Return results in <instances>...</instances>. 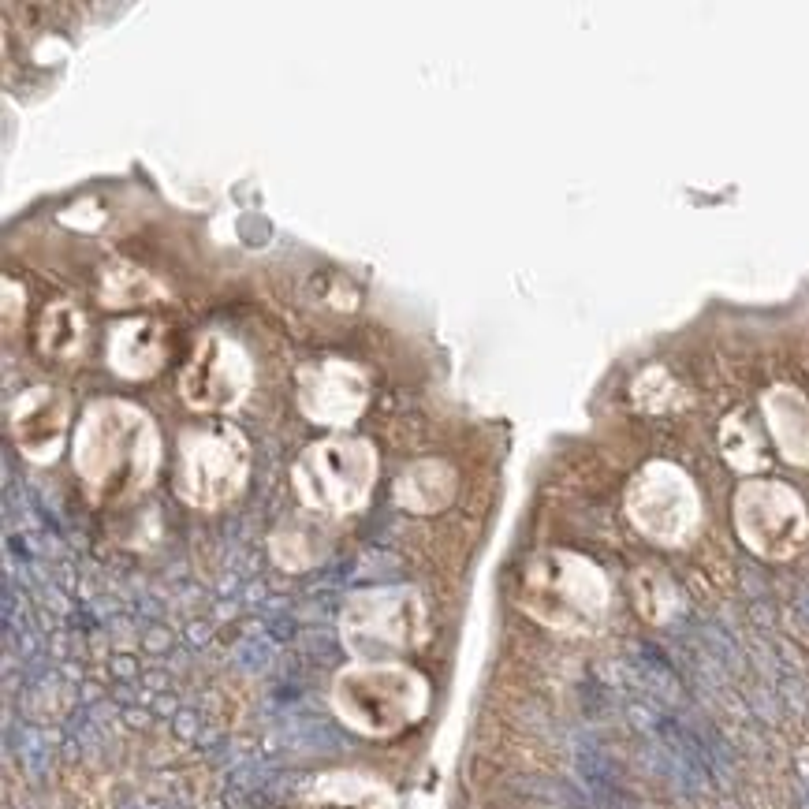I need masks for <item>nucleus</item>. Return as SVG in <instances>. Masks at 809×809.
<instances>
[{
    "instance_id": "f257e3e1",
    "label": "nucleus",
    "mask_w": 809,
    "mask_h": 809,
    "mask_svg": "<svg viewBox=\"0 0 809 809\" xmlns=\"http://www.w3.org/2000/svg\"><path fill=\"white\" fill-rule=\"evenodd\" d=\"M161 463L150 414L124 399H97L75 429V474L97 500L146 489Z\"/></svg>"
},
{
    "instance_id": "f03ea898",
    "label": "nucleus",
    "mask_w": 809,
    "mask_h": 809,
    "mask_svg": "<svg viewBox=\"0 0 809 809\" xmlns=\"http://www.w3.org/2000/svg\"><path fill=\"white\" fill-rule=\"evenodd\" d=\"M332 709L366 739H396L429 713V683L407 664H347L332 679Z\"/></svg>"
},
{
    "instance_id": "7ed1b4c3",
    "label": "nucleus",
    "mask_w": 809,
    "mask_h": 809,
    "mask_svg": "<svg viewBox=\"0 0 809 809\" xmlns=\"http://www.w3.org/2000/svg\"><path fill=\"white\" fill-rule=\"evenodd\" d=\"M426 638V604L411 586L358 590L340 608V642L355 664H407Z\"/></svg>"
},
{
    "instance_id": "20e7f679",
    "label": "nucleus",
    "mask_w": 809,
    "mask_h": 809,
    "mask_svg": "<svg viewBox=\"0 0 809 809\" xmlns=\"http://www.w3.org/2000/svg\"><path fill=\"white\" fill-rule=\"evenodd\" d=\"M519 604L526 616L552 631H590L608 608L604 575L575 552H541L526 563L519 582Z\"/></svg>"
},
{
    "instance_id": "39448f33",
    "label": "nucleus",
    "mask_w": 809,
    "mask_h": 809,
    "mask_svg": "<svg viewBox=\"0 0 809 809\" xmlns=\"http://www.w3.org/2000/svg\"><path fill=\"white\" fill-rule=\"evenodd\" d=\"M291 485L306 511L325 519H340L366 508L373 485H377V448L366 437H336L314 440L291 467Z\"/></svg>"
},
{
    "instance_id": "423d86ee",
    "label": "nucleus",
    "mask_w": 809,
    "mask_h": 809,
    "mask_svg": "<svg viewBox=\"0 0 809 809\" xmlns=\"http://www.w3.org/2000/svg\"><path fill=\"white\" fill-rule=\"evenodd\" d=\"M250 474V444L228 422L187 429L176 448V496L202 511L224 508L243 493Z\"/></svg>"
},
{
    "instance_id": "0eeeda50",
    "label": "nucleus",
    "mask_w": 809,
    "mask_h": 809,
    "mask_svg": "<svg viewBox=\"0 0 809 809\" xmlns=\"http://www.w3.org/2000/svg\"><path fill=\"white\" fill-rule=\"evenodd\" d=\"M250 381H254V366L247 351L224 332H206L194 343L191 362L179 377V396L191 411L202 414L235 411L247 399Z\"/></svg>"
},
{
    "instance_id": "6e6552de",
    "label": "nucleus",
    "mask_w": 809,
    "mask_h": 809,
    "mask_svg": "<svg viewBox=\"0 0 809 809\" xmlns=\"http://www.w3.org/2000/svg\"><path fill=\"white\" fill-rule=\"evenodd\" d=\"M627 508L638 530L664 545H679L698 522V500L690 481L668 463H653L634 478Z\"/></svg>"
},
{
    "instance_id": "1a4fd4ad",
    "label": "nucleus",
    "mask_w": 809,
    "mask_h": 809,
    "mask_svg": "<svg viewBox=\"0 0 809 809\" xmlns=\"http://www.w3.org/2000/svg\"><path fill=\"white\" fill-rule=\"evenodd\" d=\"M735 519H739L742 541L772 560L795 552V545L806 537V511L798 504V496L776 481L746 485L735 504Z\"/></svg>"
},
{
    "instance_id": "9d476101",
    "label": "nucleus",
    "mask_w": 809,
    "mask_h": 809,
    "mask_svg": "<svg viewBox=\"0 0 809 809\" xmlns=\"http://www.w3.org/2000/svg\"><path fill=\"white\" fill-rule=\"evenodd\" d=\"M295 399H299V411L310 422L343 429L358 422V414L366 411L370 381H366V373L358 370L355 362L325 358V362H310V366L299 370Z\"/></svg>"
},
{
    "instance_id": "9b49d317",
    "label": "nucleus",
    "mask_w": 809,
    "mask_h": 809,
    "mask_svg": "<svg viewBox=\"0 0 809 809\" xmlns=\"http://www.w3.org/2000/svg\"><path fill=\"white\" fill-rule=\"evenodd\" d=\"M71 403L53 384H38L12 403V440L30 463H53L68 437Z\"/></svg>"
},
{
    "instance_id": "f8f14e48",
    "label": "nucleus",
    "mask_w": 809,
    "mask_h": 809,
    "mask_svg": "<svg viewBox=\"0 0 809 809\" xmlns=\"http://www.w3.org/2000/svg\"><path fill=\"white\" fill-rule=\"evenodd\" d=\"M168 358V329L153 317H127L109 332L105 362L124 381H150Z\"/></svg>"
},
{
    "instance_id": "ddd939ff",
    "label": "nucleus",
    "mask_w": 809,
    "mask_h": 809,
    "mask_svg": "<svg viewBox=\"0 0 809 809\" xmlns=\"http://www.w3.org/2000/svg\"><path fill=\"white\" fill-rule=\"evenodd\" d=\"M269 549H273V560L284 567V571H306V567H314L329 556L332 549V526L325 515H317V511H306L302 515H291L276 526L273 541H269Z\"/></svg>"
},
{
    "instance_id": "4468645a",
    "label": "nucleus",
    "mask_w": 809,
    "mask_h": 809,
    "mask_svg": "<svg viewBox=\"0 0 809 809\" xmlns=\"http://www.w3.org/2000/svg\"><path fill=\"white\" fill-rule=\"evenodd\" d=\"M455 489H459V478L448 463L418 459L396 478V504L403 511H414V515H433V511H444L452 504Z\"/></svg>"
},
{
    "instance_id": "2eb2a0df",
    "label": "nucleus",
    "mask_w": 809,
    "mask_h": 809,
    "mask_svg": "<svg viewBox=\"0 0 809 809\" xmlns=\"http://www.w3.org/2000/svg\"><path fill=\"white\" fill-rule=\"evenodd\" d=\"M310 806L317 809H396V795L381 780L362 772H329L310 787Z\"/></svg>"
},
{
    "instance_id": "dca6fc26",
    "label": "nucleus",
    "mask_w": 809,
    "mask_h": 809,
    "mask_svg": "<svg viewBox=\"0 0 809 809\" xmlns=\"http://www.w3.org/2000/svg\"><path fill=\"white\" fill-rule=\"evenodd\" d=\"M765 414L772 437L787 459H809V407L791 388H772L765 396Z\"/></svg>"
},
{
    "instance_id": "f3484780",
    "label": "nucleus",
    "mask_w": 809,
    "mask_h": 809,
    "mask_svg": "<svg viewBox=\"0 0 809 809\" xmlns=\"http://www.w3.org/2000/svg\"><path fill=\"white\" fill-rule=\"evenodd\" d=\"M86 343V317L75 310L71 302H56L45 306L42 321H38V347L49 358H75L83 355Z\"/></svg>"
},
{
    "instance_id": "a211bd4d",
    "label": "nucleus",
    "mask_w": 809,
    "mask_h": 809,
    "mask_svg": "<svg viewBox=\"0 0 809 809\" xmlns=\"http://www.w3.org/2000/svg\"><path fill=\"white\" fill-rule=\"evenodd\" d=\"M165 299V288L150 280V276L135 269V265H112L105 280H101V302L109 306V310H135V306H146V302H157Z\"/></svg>"
},
{
    "instance_id": "6ab92c4d",
    "label": "nucleus",
    "mask_w": 809,
    "mask_h": 809,
    "mask_svg": "<svg viewBox=\"0 0 809 809\" xmlns=\"http://www.w3.org/2000/svg\"><path fill=\"white\" fill-rule=\"evenodd\" d=\"M724 452L727 459L735 463L739 470H757L765 467V448H761V440H757V433L746 422H727L724 426Z\"/></svg>"
}]
</instances>
